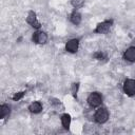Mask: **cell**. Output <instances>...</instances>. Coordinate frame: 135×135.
<instances>
[{"label":"cell","mask_w":135,"mask_h":135,"mask_svg":"<svg viewBox=\"0 0 135 135\" xmlns=\"http://www.w3.org/2000/svg\"><path fill=\"white\" fill-rule=\"evenodd\" d=\"M102 102V96L100 93L98 92H93L89 95L88 97V103L92 107V108H96V107H99Z\"/></svg>","instance_id":"1"},{"label":"cell","mask_w":135,"mask_h":135,"mask_svg":"<svg viewBox=\"0 0 135 135\" xmlns=\"http://www.w3.org/2000/svg\"><path fill=\"white\" fill-rule=\"evenodd\" d=\"M95 120L98 123H104L109 119V111L105 108H99L95 113Z\"/></svg>","instance_id":"2"},{"label":"cell","mask_w":135,"mask_h":135,"mask_svg":"<svg viewBox=\"0 0 135 135\" xmlns=\"http://www.w3.org/2000/svg\"><path fill=\"white\" fill-rule=\"evenodd\" d=\"M123 92L128 96L135 95V80L134 79H127L123 82Z\"/></svg>","instance_id":"3"},{"label":"cell","mask_w":135,"mask_h":135,"mask_svg":"<svg viewBox=\"0 0 135 135\" xmlns=\"http://www.w3.org/2000/svg\"><path fill=\"white\" fill-rule=\"evenodd\" d=\"M112 23H113L112 20L103 21V22L99 23V24L96 26L95 32H96L97 34H107V33L110 31V28H111V26H112Z\"/></svg>","instance_id":"4"},{"label":"cell","mask_w":135,"mask_h":135,"mask_svg":"<svg viewBox=\"0 0 135 135\" xmlns=\"http://www.w3.org/2000/svg\"><path fill=\"white\" fill-rule=\"evenodd\" d=\"M33 41L38 43V44H44L47 41V35L44 32H42V31H38V32L34 33Z\"/></svg>","instance_id":"5"},{"label":"cell","mask_w":135,"mask_h":135,"mask_svg":"<svg viewBox=\"0 0 135 135\" xmlns=\"http://www.w3.org/2000/svg\"><path fill=\"white\" fill-rule=\"evenodd\" d=\"M79 46V40L78 39H71L65 44V50L70 53H76Z\"/></svg>","instance_id":"6"},{"label":"cell","mask_w":135,"mask_h":135,"mask_svg":"<svg viewBox=\"0 0 135 135\" xmlns=\"http://www.w3.org/2000/svg\"><path fill=\"white\" fill-rule=\"evenodd\" d=\"M26 21H27L28 24H31V25H32L33 27H35V28H39V27H40V23L38 22L37 17H36V14H35L33 11H31V12L27 14Z\"/></svg>","instance_id":"7"},{"label":"cell","mask_w":135,"mask_h":135,"mask_svg":"<svg viewBox=\"0 0 135 135\" xmlns=\"http://www.w3.org/2000/svg\"><path fill=\"white\" fill-rule=\"evenodd\" d=\"M123 58L130 62L135 61V46H131V47L127 49L123 54Z\"/></svg>","instance_id":"8"},{"label":"cell","mask_w":135,"mask_h":135,"mask_svg":"<svg viewBox=\"0 0 135 135\" xmlns=\"http://www.w3.org/2000/svg\"><path fill=\"white\" fill-rule=\"evenodd\" d=\"M28 110L31 113H34V114H38L42 111V104L39 102V101H34L30 104L28 107Z\"/></svg>","instance_id":"9"},{"label":"cell","mask_w":135,"mask_h":135,"mask_svg":"<svg viewBox=\"0 0 135 135\" xmlns=\"http://www.w3.org/2000/svg\"><path fill=\"white\" fill-rule=\"evenodd\" d=\"M11 113V107L8 104H2L0 107V118L4 119L5 117H7Z\"/></svg>","instance_id":"10"},{"label":"cell","mask_w":135,"mask_h":135,"mask_svg":"<svg viewBox=\"0 0 135 135\" xmlns=\"http://www.w3.org/2000/svg\"><path fill=\"white\" fill-rule=\"evenodd\" d=\"M70 20H71V22H72L73 24H75V25H78V24L81 22V15H80L78 12L74 11V12L71 14Z\"/></svg>","instance_id":"11"},{"label":"cell","mask_w":135,"mask_h":135,"mask_svg":"<svg viewBox=\"0 0 135 135\" xmlns=\"http://www.w3.org/2000/svg\"><path fill=\"white\" fill-rule=\"evenodd\" d=\"M61 123H62V127L64 129L69 130L70 124H71V116L69 114H63L61 116Z\"/></svg>","instance_id":"12"},{"label":"cell","mask_w":135,"mask_h":135,"mask_svg":"<svg viewBox=\"0 0 135 135\" xmlns=\"http://www.w3.org/2000/svg\"><path fill=\"white\" fill-rule=\"evenodd\" d=\"M94 57L96 58V59H98V60H102V59H104L105 57H107V55L103 53V52H96L95 54H94Z\"/></svg>","instance_id":"13"},{"label":"cell","mask_w":135,"mask_h":135,"mask_svg":"<svg viewBox=\"0 0 135 135\" xmlns=\"http://www.w3.org/2000/svg\"><path fill=\"white\" fill-rule=\"evenodd\" d=\"M83 2H84V0H72V4H73V6L76 7V8L82 6Z\"/></svg>","instance_id":"14"},{"label":"cell","mask_w":135,"mask_h":135,"mask_svg":"<svg viewBox=\"0 0 135 135\" xmlns=\"http://www.w3.org/2000/svg\"><path fill=\"white\" fill-rule=\"evenodd\" d=\"M23 95H24V92H19L18 94L16 93L14 96H13V100H15V101H17V100H19V99H21L22 97H23Z\"/></svg>","instance_id":"15"},{"label":"cell","mask_w":135,"mask_h":135,"mask_svg":"<svg viewBox=\"0 0 135 135\" xmlns=\"http://www.w3.org/2000/svg\"><path fill=\"white\" fill-rule=\"evenodd\" d=\"M78 86H79V84H78V83H73V85H72V93H73V95H74L75 97H76V95H77Z\"/></svg>","instance_id":"16"}]
</instances>
